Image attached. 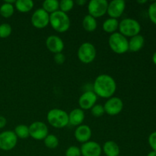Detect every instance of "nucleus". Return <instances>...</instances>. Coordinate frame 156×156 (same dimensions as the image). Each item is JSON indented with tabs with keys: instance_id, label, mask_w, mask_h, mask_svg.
Listing matches in <instances>:
<instances>
[{
	"instance_id": "nucleus-1",
	"label": "nucleus",
	"mask_w": 156,
	"mask_h": 156,
	"mask_svg": "<svg viewBox=\"0 0 156 156\" xmlns=\"http://www.w3.org/2000/svg\"><path fill=\"white\" fill-rule=\"evenodd\" d=\"M117 90V83L112 76L101 74L98 76L93 84V91L98 97L108 99L114 97Z\"/></svg>"
},
{
	"instance_id": "nucleus-2",
	"label": "nucleus",
	"mask_w": 156,
	"mask_h": 156,
	"mask_svg": "<svg viewBox=\"0 0 156 156\" xmlns=\"http://www.w3.org/2000/svg\"><path fill=\"white\" fill-rule=\"evenodd\" d=\"M70 18L66 13L58 10L50 15V24L58 33L66 32L70 27Z\"/></svg>"
},
{
	"instance_id": "nucleus-3",
	"label": "nucleus",
	"mask_w": 156,
	"mask_h": 156,
	"mask_svg": "<svg viewBox=\"0 0 156 156\" xmlns=\"http://www.w3.org/2000/svg\"><path fill=\"white\" fill-rule=\"evenodd\" d=\"M47 120L53 127L62 129L69 124V114L59 108H53L47 113Z\"/></svg>"
},
{
	"instance_id": "nucleus-4",
	"label": "nucleus",
	"mask_w": 156,
	"mask_h": 156,
	"mask_svg": "<svg viewBox=\"0 0 156 156\" xmlns=\"http://www.w3.org/2000/svg\"><path fill=\"white\" fill-rule=\"evenodd\" d=\"M108 44L111 50L117 54H123L129 50V41L119 32L111 34L108 39Z\"/></svg>"
},
{
	"instance_id": "nucleus-5",
	"label": "nucleus",
	"mask_w": 156,
	"mask_h": 156,
	"mask_svg": "<svg viewBox=\"0 0 156 156\" xmlns=\"http://www.w3.org/2000/svg\"><path fill=\"white\" fill-rule=\"evenodd\" d=\"M119 33L124 37H133L140 34L141 25L136 20L133 18H124L119 22Z\"/></svg>"
},
{
	"instance_id": "nucleus-6",
	"label": "nucleus",
	"mask_w": 156,
	"mask_h": 156,
	"mask_svg": "<svg viewBox=\"0 0 156 156\" xmlns=\"http://www.w3.org/2000/svg\"><path fill=\"white\" fill-rule=\"evenodd\" d=\"M96 48L91 43H83L78 49V58L82 63L89 64L92 62L96 58Z\"/></svg>"
},
{
	"instance_id": "nucleus-7",
	"label": "nucleus",
	"mask_w": 156,
	"mask_h": 156,
	"mask_svg": "<svg viewBox=\"0 0 156 156\" xmlns=\"http://www.w3.org/2000/svg\"><path fill=\"white\" fill-rule=\"evenodd\" d=\"M108 2L106 0H91L88 4V15L98 18L107 14Z\"/></svg>"
},
{
	"instance_id": "nucleus-8",
	"label": "nucleus",
	"mask_w": 156,
	"mask_h": 156,
	"mask_svg": "<svg viewBox=\"0 0 156 156\" xmlns=\"http://www.w3.org/2000/svg\"><path fill=\"white\" fill-rule=\"evenodd\" d=\"M18 137L14 131L6 130L0 133V149L2 151H11L16 146Z\"/></svg>"
},
{
	"instance_id": "nucleus-9",
	"label": "nucleus",
	"mask_w": 156,
	"mask_h": 156,
	"mask_svg": "<svg viewBox=\"0 0 156 156\" xmlns=\"http://www.w3.org/2000/svg\"><path fill=\"white\" fill-rule=\"evenodd\" d=\"M48 134V127L44 122L35 121L29 126V135L34 140H44Z\"/></svg>"
},
{
	"instance_id": "nucleus-10",
	"label": "nucleus",
	"mask_w": 156,
	"mask_h": 156,
	"mask_svg": "<svg viewBox=\"0 0 156 156\" xmlns=\"http://www.w3.org/2000/svg\"><path fill=\"white\" fill-rule=\"evenodd\" d=\"M31 24L37 29H43L50 24V15L43 9H38L32 14Z\"/></svg>"
},
{
	"instance_id": "nucleus-11",
	"label": "nucleus",
	"mask_w": 156,
	"mask_h": 156,
	"mask_svg": "<svg viewBox=\"0 0 156 156\" xmlns=\"http://www.w3.org/2000/svg\"><path fill=\"white\" fill-rule=\"evenodd\" d=\"M123 108V102L120 98L111 97L108 99L104 105L106 114L110 116H116L120 114Z\"/></svg>"
},
{
	"instance_id": "nucleus-12",
	"label": "nucleus",
	"mask_w": 156,
	"mask_h": 156,
	"mask_svg": "<svg viewBox=\"0 0 156 156\" xmlns=\"http://www.w3.org/2000/svg\"><path fill=\"white\" fill-rule=\"evenodd\" d=\"M126 9V2L123 0H113L108 3L107 14L111 18H120Z\"/></svg>"
},
{
	"instance_id": "nucleus-13",
	"label": "nucleus",
	"mask_w": 156,
	"mask_h": 156,
	"mask_svg": "<svg viewBox=\"0 0 156 156\" xmlns=\"http://www.w3.org/2000/svg\"><path fill=\"white\" fill-rule=\"evenodd\" d=\"M80 150L82 156H101L102 147L96 142L88 141L82 145Z\"/></svg>"
},
{
	"instance_id": "nucleus-14",
	"label": "nucleus",
	"mask_w": 156,
	"mask_h": 156,
	"mask_svg": "<svg viewBox=\"0 0 156 156\" xmlns=\"http://www.w3.org/2000/svg\"><path fill=\"white\" fill-rule=\"evenodd\" d=\"M98 96L93 91H87L80 96L79 99V107L82 110H91L96 105Z\"/></svg>"
},
{
	"instance_id": "nucleus-15",
	"label": "nucleus",
	"mask_w": 156,
	"mask_h": 156,
	"mask_svg": "<svg viewBox=\"0 0 156 156\" xmlns=\"http://www.w3.org/2000/svg\"><path fill=\"white\" fill-rule=\"evenodd\" d=\"M46 46L51 53H62L64 49L63 41L57 35H50L46 40Z\"/></svg>"
},
{
	"instance_id": "nucleus-16",
	"label": "nucleus",
	"mask_w": 156,
	"mask_h": 156,
	"mask_svg": "<svg viewBox=\"0 0 156 156\" xmlns=\"http://www.w3.org/2000/svg\"><path fill=\"white\" fill-rule=\"evenodd\" d=\"M92 132L89 126L85 124H82L77 126L75 129L74 136L76 140L81 143H85L90 141Z\"/></svg>"
},
{
	"instance_id": "nucleus-17",
	"label": "nucleus",
	"mask_w": 156,
	"mask_h": 156,
	"mask_svg": "<svg viewBox=\"0 0 156 156\" xmlns=\"http://www.w3.org/2000/svg\"><path fill=\"white\" fill-rule=\"evenodd\" d=\"M85 120V113L81 108H75L69 114V123L74 126L82 124Z\"/></svg>"
},
{
	"instance_id": "nucleus-18",
	"label": "nucleus",
	"mask_w": 156,
	"mask_h": 156,
	"mask_svg": "<svg viewBox=\"0 0 156 156\" xmlns=\"http://www.w3.org/2000/svg\"><path fill=\"white\" fill-rule=\"evenodd\" d=\"M105 156H118L120 155V149L118 144L112 140H108L105 142L102 147Z\"/></svg>"
},
{
	"instance_id": "nucleus-19",
	"label": "nucleus",
	"mask_w": 156,
	"mask_h": 156,
	"mask_svg": "<svg viewBox=\"0 0 156 156\" xmlns=\"http://www.w3.org/2000/svg\"><path fill=\"white\" fill-rule=\"evenodd\" d=\"M145 39L143 35L138 34L133 37L129 41V50L131 52H138L143 47Z\"/></svg>"
},
{
	"instance_id": "nucleus-20",
	"label": "nucleus",
	"mask_w": 156,
	"mask_h": 156,
	"mask_svg": "<svg viewBox=\"0 0 156 156\" xmlns=\"http://www.w3.org/2000/svg\"><path fill=\"white\" fill-rule=\"evenodd\" d=\"M34 5V4L32 0H17L15 7L19 12L27 13L33 9Z\"/></svg>"
},
{
	"instance_id": "nucleus-21",
	"label": "nucleus",
	"mask_w": 156,
	"mask_h": 156,
	"mask_svg": "<svg viewBox=\"0 0 156 156\" xmlns=\"http://www.w3.org/2000/svg\"><path fill=\"white\" fill-rule=\"evenodd\" d=\"M119 28V21L117 19L114 18H108L103 23V30L106 33L112 34L117 32Z\"/></svg>"
},
{
	"instance_id": "nucleus-22",
	"label": "nucleus",
	"mask_w": 156,
	"mask_h": 156,
	"mask_svg": "<svg viewBox=\"0 0 156 156\" xmlns=\"http://www.w3.org/2000/svg\"><path fill=\"white\" fill-rule=\"evenodd\" d=\"M82 27L88 32L94 31L98 27L97 20L89 15H85L82 20Z\"/></svg>"
},
{
	"instance_id": "nucleus-23",
	"label": "nucleus",
	"mask_w": 156,
	"mask_h": 156,
	"mask_svg": "<svg viewBox=\"0 0 156 156\" xmlns=\"http://www.w3.org/2000/svg\"><path fill=\"white\" fill-rule=\"evenodd\" d=\"M59 2L57 0H45L43 2L42 9L49 15L59 10Z\"/></svg>"
},
{
	"instance_id": "nucleus-24",
	"label": "nucleus",
	"mask_w": 156,
	"mask_h": 156,
	"mask_svg": "<svg viewBox=\"0 0 156 156\" xmlns=\"http://www.w3.org/2000/svg\"><path fill=\"white\" fill-rule=\"evenodd\" d=\"M15 12V6L14 5L9 3L3 2L0 6V16L5 18H9L13 15Z\"/></svg>"
},
{
	"instance_id": "nucleus-25",
	"label": "nucleus",
	"mask_w": 156,
	"mask_h": 156,
	"mask_svg": "<svg viewBox=\"0 0 156 156\" xmlns=\"http://www.w3.org/2000/svg\"><path fill=\"white\" fill-rule=\"evenodd\" d=\"M14 133L18 138L27 139L29 135V126L25 124H19L15 126Z\"/></svg>"
},
{
	"instance_id": "nucleus-26",
	"label": "nucleus",
	"mask_w": 156,
	"mask_h": 156,
	"mask_svg": "<svg viewBox=\"0 0 156 156\" xmlns=\"http://www.w3.org/2000/svg\"><path fill=\"white\" fill-rule=\"evenodd\" d=\"M44 143L46 147L50 149H53L58 147L59 142V139L57 138L56 136L53 135V134H48L44 140Z\"/></svg>"
},
{
	"instance_id": "nucleus-27",
	"label": "nucleus",
	"mask_w": 156,
	"mask_h": 156,
	"mask_svg": "<svg viewBox=\"0 0 156 156\" xmlns=\"http://www.w3.org/2000/svg\"><path fill=\"white\" fill-rule=\"evenodd\" d=\"M75 2L73 0H62L59 2V10L61 12L66 13L70 12L74 7Z\"/></svg>"
},
{
	"instance_id": "nucleus-28",
	"label": "nucleus",
	"mask_w": 156,
	"mask_h": 156,
	"mask_svg": "<svg viewBox=\"0 0 156 156\" xmlns=\"http://www.w3.org/2000/svg\"><path fill=\"white\" fill-rule=\"evenodd\" d=\"M12 32V28L11 25L8 23H2L0 24V38L9 37Z\"/></svg>"
},
{
	"instance_id": "nucleus-29",
	"label": "nucleus",
	"mask_w": 156,
	"mask_h": 156,
	"mask_svg": "<svg viewBox=\"0 0 156 156\" xmlns=\"http://www.w3.org/2000/svg\"><path fill=\"white\" fill-rule=\"evenodd\" d=\"M91 112L94 117H101L104 115L105 111L104 109V106L101 105H95L91 108Z\"/></svg>"
},
{
	"instance_id": "nucleus-30",
	"label": "nucleus",
	"mask_w": 156,
	"mask_h": 156,
	"mask_svg": "<svg viewBox=\"0 0 156 156\" xmlns=\"http://www.w3.org/2000/svg\"><path fill=\"white\" fill-rule=\"evenodd\" d=\"M148 15L151 21L153 24H156V2L152 3L149 5V9H148Z\"/></svg>"
},
{
	"instance_id": "nucleus-31",
	"label": "nucleus",
	"mask_w": 156,
	"mask_h": 156,
	"mask_svg": "<svg viewBox=\"0 0 156 156\" xmlns=\"http://www.w3.org/2000/svg\"><path fill=\"white\" fill-rule=\"evenodd\" d=\"M66 156H81V150L76 146H71L66 149L65 153Z\"/></svg>"
},
{
	"instance_id": "nucleus-32",
	"label": "nucleus",
	"mask_w": 156,
	"mask_h": 156,
	"mask_svg": "<svg viewBox=\"0 0 156 156\" xmlns=\"http://www.w3.org/2000/svg\"><path fill=\"white\" fill-rule=\"evenodd\" d=\"M148 142H149V144L150 146V147L152 148V151L156 152V131L155 132L152 133L149 135V139H148Z\"/></svg>"
},
{
	"instance_id": "nucleus-33",
	"label": "nucleus",
	"mask_w": 156,
	"mask_h": 156,
	"mask_svg": "<svg viewBox=\"0 0 156 156\" xmlns=\"http://www.w3.org/2000/svg\"><path fill=\"white\" fill-rule=\"evenodd\" d=\"M53 59H54V61L56 62V63L61 65V64L64 63V62L66 61V56L62 53H59L54 55Z\"/></svg>"
},
{
	"instance_id": "nucleus-34",
	"label": "nucleus",
	"mask_w": 156,
	"mask_h": 156,
	"mask_svg": "<svg viewBox=\"0 0 156 156\" xmlns=\"http://www.w3.org/2000/svg\"><path fill=\"white\" fill-rule=\"evenodd\" d=\"M6 123H7V120L5 117L0 115V129L4 128L6 126Z\"/></svg>"
},
{
	"instance_id": "nucleus-35",
	"label": "nucleus",
	"mask_w": 156,
	"mask_h": 156,
	"mask_svg": "<svg viewBox=\"0 0 156 156\" xmlns=\"http://www.w3.org/2000/svg\"><path fill=\"white\" fill-rule=\"evenodd\" d=\"M76 3L78 5L82 6L86 3V1H85V0H78V1L76 2Z\"/></svg>"
},
{
	"instance_id": "nucleus-36",
	"label": "nucleus",
	"mask_w": 156,
	"mask_h": 156,
	"mask_svg": "<svg viewBox=\"0 0 156 156\" xmlns=\"http://www.w3.org/2000/svg\"><path fill=\"white\" fill-rule=\"evenodd\" d=\"M15 0H5V1H4V2H6V3H9V4H12V5H14L15 4Z\"/></svg>"
},
{
	"instance_id": "nucleus-37",
	"label": "nucleus",
	"mask_w": 156,
	"mask_h": 156,
	"mask_svg": "<svg viewBox=\"0 0 156 156\" xmlns=\"http://www.w3.org/2000/svg\"><path fill=\"white\" fill-rule=\"evenodd\" d=\"M152 62H154L155 65H156V51L154 53V54L152 55Z\"/></svg>"
},
{
	"instance_id": "nucleus-38",
	"label": "nucleus",
	"mask_w": 156,
	"mask_h": 156,
	"mask_svg": "<svg viewBox=\"0 0 156 156\" xmlns=\"http://www.w3.org/2000/svg\"><path fill=\"white\" fill-rule=\"evenodd\" d=\"M147 156H156V152H155V151H151V152L148 154Z\"/></svg>"
},
{
	"instance_id": "nucleus-39",
	"label": "nucleus",
	"mask_w": 156,
	"mask_h": 156,
	"mask_svg": "<svg viewBox=\"0 0 156 156\" xmlns=\"http://www.w3.org/2000/svg\"><path fill=\"white\" fill-rule=\"evenodd\" d=\"M137 2H138L139 4H145V3L147 2V1H146V0H143V1H137Z\"/></svg>"
},
{
	"instance_id": "nucleus-40",
	"label": "nucleus",
	"mask_w": 156,
	"mask_h": 156,
	"mask_svg": "<svg viewBox=\"0 0 156 156\" xmlns=\"http://www.w3.org/2000/svg\"><path fill=\"white\" fill-rule=\"evenodd\" d=\"M118 156H123V155H118Z\"/></svg>"
}]
</instances>
